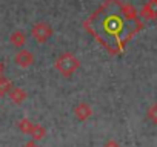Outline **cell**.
Instances as JSON below:
<instances>
[{
  "instance_id": "9",
  "label": "cell",
  "mask_w": 157,
  "mask_h": 147,
  "mask_svg": "<svg viewBox=\"0 0 157 147\" xmlns=\"http://www.w3.org/2000/svg\"><path fill=\"white\" fill-rule=\"evenodd\" d=\"M29 135L33 136V141H40V139L45 138L46 129L42 124H33V129H31V133Z\"/></svg>"
},
{
  "instance_id": "1",
  "label": "cell",
  "mask_w": 157,
  "mask_h": 147,
  "mask_svg": "<svg viewBox=\"0 0 157 147\" xmlns=\"http://www.w3.org/2000/svg\"><path fill=\"white\" fill-rule=\"evenodd\" d=\"M142 20L139 19V11L129 5L122 3L120 0H106V2L85 22V29H88L97 41L103 46L106 40H111V54L120 52L126 41L142 29Z\"/></svg>"
},
{
  "instance_id": "14",
  "label": "cell",
  "mask_w": 157,
  "mask_h": 147,
  "mask_svg": "<svg viewBox=\"0 0 157 147\" xmlns=\"http://www.w3.org/2000/svg\"><path fill=\"white\" fill-rule=\"evenodd\" d=\"M22 147H39V145H37L36 141H28V142H25Z\"/></svg>"
},
{
  "instance_id": "4",
  "label": "cell",
  "mask_w": 157,
  "mask_h": 147,
  "mask_svg": "<svg viewBox=\"0 0 157 147\" xmlns=\"http://www.w3.org/2000/svg\"><path fill=\"white\" fill-rule=\"evenodd\" d=\"M14 60H16V64L17 66L26 69V67H29V66L34 64V54L31 51H28V49H20L16 54V58Z\"/></svg>"
},
{
  "instance_id": "8",
  "label": "cell",
  "mask_w": 157,
  "mask_h": 147,
  "mask_svg": "<svg viewBox=\"0 0 157 147\" xmlns=\"http://www.w3.org/2000/svg\"><path fill=\"white\" fill-rule=\"evenodd\" d=\"M10 41L13 46L16 48H22L25 43H26V34L23 31H14L11 35H10Z\"/></svg>"
},
{
  "instance_id": "13",
  "label": "cell",
  "mask_w": 157,
  "mask_h": 147,
  "mask_svg": "<svg viewBox=\"0 0 157 147\" xmlns=\"http://www.w3.org/2000/svg\"><path fill=\"white\" fill-rule=\"evenodd\" d=\"M103 147H120V144H119L117 141H114V139H108V141L103 144Z\"/></svg>"
},
{
  "instance_id": "10",
  "label": "cell",
  "mask_w": 157,
  "mask_h": 147,
  "mask_svg": "<svg viewBox=\"0 0 157 147\" xmlns=\"http://www.w3.org/2000/svg\"><path fill=\"white\" fill-rule=\"evenodd\" d=\"M11 89H13V83H11L6 77L0 75V97H3V95L10 94Z\"/></svg>"
},
{
  "instance_id": "7",
  "label": "cell",
  "mask_w": 157,
  "mask_h": 147,
  "mask_svg": "<svg viewBox=\"0 0 157 147\" xmlns=\"http://www.w3.org/2000/svg\"><path fill=\"white\" fill-rule=\"evenodd\" d=\"M10 100H11V103H14V104H22L26 98H28V94L22 89V88H13L11 91H10Z\"/></svg>"
},
{
  "instance_id": "11",
  "label": "cell",
  "mask_w": 157,
  "mask_h": 147,
  "mask_svg": "<svg viewBox=\"0 0 157 147\" xmlns=\"http://www.w3.org/2000/svg\"><path fill=\"white\" fill-rule=\"evenodd\" d=\"M19 129H20V132L22 133H31V129H33V123L28 120V118H22L20 121H19Z\"/></svg>"
},
{
  "instance_id": "16",
  "label": "cell",
  "mask_w": 157,
  "mask_h": 147,
  "mask_svg": "<svg viewBox=\"0 0 157 147\" xmlns=\"http://www.w3.org/2000/svg\"><path fill=\"white\" fill-rule=\"evenodd\" d=\"M155 2H157V0H155Z\"/></svg>"
},
{
  "instance_id": "6",
  "label": "cell",
  "mask_w": 157,
  "mask_h": 147,
  "mask_svg": "<svg viewBox=\"0 0 157 147\" xmlns=\"http://www.w3.org/2000/svg\"><path fill=\"white\" fill-rule=\"evenodd\" d=\"M74 115H75L77 120L85 121V120H88V118L93 115V107H91L88 103L82 101V103H78V104L74 107Z\"/></svg>"
},
{
  "instance_id": "15",
  "label": "cell",
  "mask_w": 157,
  "mask_h": 147,
  "mask_svg": "<svg viewBox=\"0 0 157 147\" xmlns=\"http://www.w3.org/2000/svg\"><path fill=\"white\" fill-rule=\"evenodd\" d=\"M3 69H5V66H3L2 61H0V75H3Z\"/></svg>"
},
{
  "instance_id": "2",
  "label": "cell",
  "mask_w": 157,
  "mask_h": 147,
  "mask_svg": "<svg viewBox=\"0 0 157 147\" xmlns=\"http://www.w3.org/2000/svg\"><path fill=\"white\" fill-rule=\"evenodd\" d=\"M54 67L62 74L63 77H69L80 67V60L71 52H63L54 61Z\"/></svg>"
},
{
  "instance_id": "3",
  "label": "cell",
  "mask_w": 157,
  "mask_h": 147,
  "mask_svg": "<svg viewBox=\"0 0 157 147\" xmlns=\"http://www.w3.org/2000/svg\"><path fill=\"white\" fill-rule=\"evenodd\" d=\"M31 35H33V38H34L37 43L43 45V43H46V41L51 38V35H52V28H51L46 22H37V23H34L33 28H31Z\"/></svg>"
},
{
  "instance_id": "12",
  "label": "cell",
  "mask_w": 157,
  "mask_h": 147,
  "mask_svg": "<svg viewBox=\"0 0 157 147\" xmlns=\"http://www.w3.org/2000/svg\"><path fill=\"white\" fill-rule=\"evenodd\" d=\"M146 117H148L154 124H157V103H154V104H151V106L148 107V110H146Z\"/></svg>"
},
{
  "instance_id": "5",
  "label": "cell",
  "mask_w": 157,
  "mask_h": 147,
  "mask_svg": "<svg viewBox=\"0 0 157 147\" xmlns=\"http://www.w3.org/2000/svg\"><path fill=\"white\" fill-rule=\"evenodd\" d=\"M139 14L143 19L155 20L157 19V2H155V0H148V2L142 6V9L139 11Z\"/></svg>"
}]
</instances>
